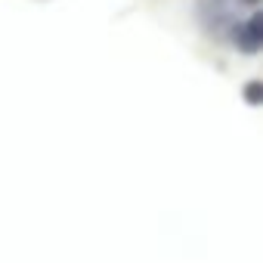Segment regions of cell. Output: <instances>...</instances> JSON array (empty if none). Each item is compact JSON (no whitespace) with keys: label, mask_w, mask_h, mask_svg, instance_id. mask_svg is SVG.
<instances>
[{"label":"cell","mask_w":263,"mask_h":263,"mask_svg":"<svg viewBox=\"0 0 263 263\" xmlns=\"http://www.w3.org/2000/svg\"><path fill=\"white\" fill-rule=\"evenodd\" d=\"M226 37L229 44L245 53V56H257L260 47H263V16L257 10H251L248 19H235L229 28H226Z\"/></svg>","instance_id":"6da1fadb"},{"label":"cell","mask_w":263,"mask_h":263,"mask_svg":"<svg viewBox=\"0 0 263 263\" xmlns=\"http://www.w3.org/2000/svg\"><path fill=\"white\" fill-rule=\"evenodd\" d=\"M241 99H245L251 108H260V105H263V81H260V78H251V81L241 87Z\"/></svg>","instance_id":"7a4b0ae2"},{"label":"cell","mask_w":263,"mask_h":263,"mask_svg":"<svg viewBox=\"0 0 263 263\" xmlns=\"http://www.w3.org/2000/svg\"><path fill=\"white\" fill-rule=\"evenodd\" d=\"M260 0H238V7H248V10H257Z\"/></svg>","instance_id":"3957f363"}]
</instances>
